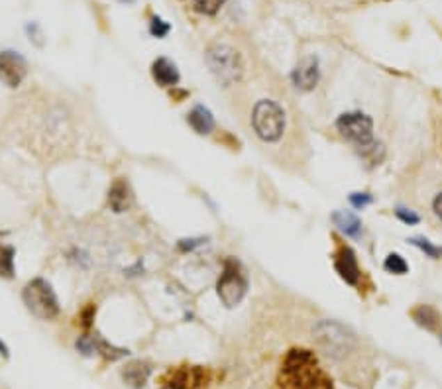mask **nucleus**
<instances>
[{
    "label": "nucleus",
    "mask_w": 442,
    "mask_h": 389,
    "mask_svg": "<svg viewBox=\"0 0 442 389\" xmlns=\"http://www.w3.org/2000/svg\"><path fill=\"white\" fill-rule=\"evenodd\" d=\"M18 120L20 142L38 155L54 158L75 146L73 122L61 102H26Z\"/></svg>",
    "instance_id": "f257e3e1"
},
{
    "label": "nucleus",
    "mask_w": 442,
    "mask_h": 389,
    "mask_svg": "<svg viewBox=\"0 0 442 389\" xmlns=\"http://www.w3.org/2000/svg\"><path fill=\"white\" fill-rule=\"evenodd\" d=\"M279 389H334L332 379L324 374L317 362V356L305 348H293L281 364Z\"/></svg>",
    "instance_id": "f03ea898"
},
{
    "label": "nucleus",
    "mask_w": 442,
    "mask_h": 389,
    "mask_svg": "<svg viewBox=\"0 0 442 389\" xmlns=\"http://www.w3.org/2000/svg\"><path fill=\"white\" fill-rule=\"evenodd\" d=\"M315 342L334 362L350 358L356 350V336L336 321H321L313 328Z\"/></svg>",
    "instance_id": "7ed1b4c3"
},
{
    "label": "nucleus",
    "mask_w": 442,
    "mask_h": 389,
    "mask_svg": "<svg viewBox=\"0 0 442 389\" xmlns=\"http://www.w3.org/2000/svg\"><path fill=\"white\" fill-rule=\"evenodd\" d=\"M207 63L212 75L224 86H230L242 79L244 63L240 54L226 43H212L207 49Z\"/></svg>",
    "instance_id": "20e7f679"
},
{
    "label": "nucleus",
    "mask_w": 442,
    "mask_h": 389,
    "mask_svg": "<svg viewBox=\"0 0 442 389\" xmlns=\"http://www.w3.org/2000/svg\"><path fill=\"white\" fill-rule=\"evenodd\" d=\"M24 305L28 307V311L42 319V321H52L59 314V303L52 285L44 280H32L22 291Z\"/></svg>",
    "instance_id": "39448f33"
},
{
    "label": "nucleus",
    "mask_w": 442,
    "mask_h": 389,
    "mask_svg": "<svg viewBox=\"0 0 442 389\" xmlns=\"http://www.w3.org/2000/svg\"><path fill=\"white\" fill-rule=\"evenodd\" d=\"M255 134L264 142H277L285 132V112L274 100H260L252 114Z\"/></svg>",
    "instance_id": "423d86ee"
},
{
    "label": "nucleus",
    "mask_w": 442,
    "mask_h": 389,
    "mask_svg": "<svg viewBox=\"0 0 442 389\" xmlns=\"http://www.w3.org/2000/svg\"><path fill=\"white\" fill-rule=\"evenodd\" d=\"M216 293L224 307H236L246 295V280L240 273L238 264H234L232 259H228L224 266L221 280L216 283Z\"/></svg>",
    "instance_id": "0eeeda50"
},
{
    "label": "nucleus",
    "mask_w": 442,
    "mask_h": 389,
    "mask_svg": "<svg viewBox=\"0 0 442 389\" xmlns=\"http://www.w3.org/2000/svg\"><path fill=\"white\" fill-rule=\"evenodd\" d=\"M336 128L346 140L354 142L358 148L374 142V122L368 114H362V112H346V114H342L336 122Z\"/></svg>",
    "instance_id": "6e6552de"
},
{
    "label": "nucleus",
    "mask_w": 442,
    "mask_h": 389,
    "mask_svg": "<svg viewBox=\"0 0 442 389\" xmlns=\"http://www.w3.org/2000/svg\"><path fill=\"white\" fill-rule=\"evenodd\" d=\"M28 73V65L24 61L22 55L16 52H2L0 54V81L10 89L22 85Z\"/></svg>",
    "instance_id": "1a4fd4ad"
},
{
    "label": "nucleus",
    "mask_w": 442,
    "mask_h": 389,
    "mask_svg": "<svg viewBox=\"0 0 442 389\" xmlns=\"http://www.w3.org/2000/svg\"><path fill=\"white\" fill-rule=\"evenodd\" d=\"M293 85L301 89V91H313L319 79H321V69H319V59L315 55H309L305 59H301L299 65L291 73Z\"/></svg>",
    "instance_id": "9d476101"
},
{
    "label": "nucleus",
    "mask_w": 442,
    "mask_h": 389,
    "mask_svg": "<svg viewBox=\"0 0 442 389\" xmlns=\"http://www.w3.org/2000/svg\"><path fill=\"white\" fill-rule=\"evenodd\" d=\"M334 268L340 273L346 283L350 285H358L360 281V268H358V261H356V254L352 252V248L344 246L340 248V252L336 254V259H334Z\"/></svg>",
    "instance_id": "9b49d317"
},
{
    "label": "nucleus",
    "mask_w": 442,
    "mask_h": 389,
    "mask_svg": "<svg viewBox=\"0 0 442 389\" xmlns=\"http://www.w3.org/2000/svg\"><path fill=\"white\" fill-rule=\"evenodd\" d=\"M152 376V366L144 360H134L122 367V379L132 389H142Z\"/></svg>",
    "instance_id": "f8f14e48"
},
{
    "label": "nucleus",
    "mask_w": 442,
    "mask_h": 389,
    "mask_svg": "<svg viewBox=\"0 0 442 389\" xmlns=\"http://www.w3.org/2000/svg\"><path fill=\"white\" fill-rule=\"evenodd\" d=\"M134 203V194L126 179H116L109 191V206L114 213H126Z\"/></svg>",
    "instance_id": "ddd939ff"
},
{
    "label": "nucleus",
    "mask_w": 442,
    "mask_h": 389,
    "mask_svg": "<svg viewBox=\"0 0 442 389\" xmlns=\"http://www.w3.org/2000/svg\"><path fill=\"white\" fill-rule=\"evenodd\" d=\"M207 381V369L205 367H183L177 369L171 376V383L177 389H197Z\"/></svg>",
    "instance_id": "4468645a"
},
{
    "label": "nucleus",
    "mask_w": 442,
    "mask_h": 389,
    "mask_svg": "<svg viewBox=\"0 0 442 389\" xmlns=\"http://www.w3.org/2000/svg\"><path fill=\"white\" fill-rule=\"evenodd\" d=\"M152 75H154L155 83L161 86H173L179 83V71H177L175 63H171L166 57L155 59L152 65Z\"/></svg>",
    "instance_id": "2eb2a0df"
},
{
    "label": "nucleus",
    "mask_w": 442,
    "mask_h": 389,
    "mask_svg": "<svg viewBox=\"0 0 442 389\" xmlns=\"http://www.w3.org/2000/svg\"><path fill=\"white\" fill-rule=\"evenodd\" d=\"M189 124H191V128L195 130L197 134H210L212 128H214V119H212V114H210L209 108L205 107H195L191 110V114H189Z\"/></svg>",
    "instance_id": "dca6fc26"
},
{
    "label": "nucleus",
    "mask_w": 442,
    "mask_h": 389,
    "mask_svg": "<svg viewBox=\"0 0 442 389\" xmlns=\"http://www.w3.org/2000/svg\"><path fill=\"white\" fill-rule=\"evenodd\" d=\"M332 220L338 227V230H342L346 236H358L360 230H362L360 218L354 215V213H350V211H338V213H334Z\"/></svg>",
    "instance_id": "f3484780"
},
{
    "label": "nucleus",
    "mask_w": 442,
    "mask_h": 389,
    "mask_svg": "<svg viewBox=\"0 0 442 389\" xmlns=\"http://www.w3.org/2000/svg\"><path fill=\"white\" fill-rule=\"evenodd\" d=\"M413 319L417 321V324L425 326L427 330H436V328H439V323H441L439 313H436L432 307H429V305H420V307H417V309L413 311Z\"/></svg>",
    "instance_id": "a211bd4d"
},
{
    "label": "nucleus",
    "mask_w": 442,
    "mask_h": 389,
    "mask_svg": "<svg viewBox=\"0 0 442 389\" xmlns=\"http://www.w3.org/2000/svg\"><path fill=\"white\" fill-rule=\"evenodd\" d=\"M0 275L10 280L14 275V250L0 244Z\"/></svg>",
    "instance_id": "6ab92c4d"
},
{
    "label": "nucleus",
    "mask_w": 442,
    "mask_h": 389,
    "mask_svg": "<svg viewBox=\"0 0 442 389\" xmlns=\"http://www.w3.org/2000/svg\"><path fill=\"white\" fill-rule=\"evenodd\" d=\"M384 268H386V271H389V273H395V275H405V273L409 271L407 261L401 258L399 254H389V256L386 258Z\"/></svg>",
    "instance_id": "aec40b11"
},
{
    "label": "nucleus",
    "mask_w": 442,
    "mask_h": 389,
    "mask_svg": "<svg viewBox=\"0 0 442 389\" xmlns=\"http://www.w3.org/2000/svg\"><path fill=\"white\" fill-rule=\"evenodd\" d=\"M93 346H95L97 352H100L102 356L109 358V360H118V358L128 354V350H124V348H114V346L109 344V342H104V340H95Z\"/></svg>",
    "instance_id": "412c9836"
},
{
    "label": "nucleus",
    "mask_w": 442,
    "mask_h": 389,
    "mask_svg": "<svg viewBox=\"0 0 442 389\" xmlns=\"http://www.w3.org/2000/svg\"><path fill=\"white\" fill-rule=\"evenodd\" d=\"M224 2L226 0H195V10L200 12V14H207V16H214L216 12L221 10Z\"/></svg>",
    "instance_id": "4be33fe9"
},
{
    "label": "nucleus",
    "mask_w": 442,
    "mask_h": 389,
    "mask_svg": "<svg viewBox=\"0 0 442 389\" xmlns=\"http://www.w3.org/2000/svg\"><path fill=\"white\" fill-rule=\"evenodd\" d=\"M413 246H417L420 248L429 258H441L442 256V248L441 246H432L429 240H425V238H411L409 240Z\"/></svg>",
    "instance_id": "5701e85b"
},
{
    "label": "nucleus",
    "mask_w": 442,
    "mask_h": 389,
    "mask_svg": "<svg viewBox=\"0 0 442 389\" xmlns=\"http://www.w3.org/2000/svg\"><path fill=\"white\" fill-rule=\"evenodd\" d=\"M150 32L154 33L155 38H164V36L169 33V24L161 20V18H154L152 26H150Z\"/></svg>",
    "instance_id": "b1692460"
},
{
    "label": "nucleus",
    "mask_w": 442,
    "mask_h": 389,
    "mask_svg": "<svg viewBox=\"0 0 442 389\" xmlns=\"http://www.w3.org/2000/svg\"><path fill=\"white\" fill-rule=\"evenodd\" d=\"M395 215H397L399 220H403L405 224H417V222H419V215H415L413 211L403 208V206H399L397 211H395Z\"/></svg>",
    "instance_id": "393cba45"
},
{
    "label": "nucleus",
    "mask_w": 442,
    "mask_h": 389,
    "mask_svg": "<svg viewBox=\"0 0 442 389\" xmlns=\"http://www.w3.org/2000/svg\"><path fill=\"white\" fill-rule=\"evenodd\" d=\"M350 203H352L356 208H364L365 205L372 203V194L370 193H352L350 194Z\"/></svg>",
    "instance_id": "a878e982"
},
{
    "label": "nucleus",
    "mask_w": 442,
    "mask_h": 389,
    "mask_svg": "<svg viewBox=\"0 0 442 389\" xmlns=\"http://www.w3.org/2000/svg\"><path fill=\"white\" fill-rule=\"evenodd\" d=\"M432 206H434V213H436V215H439V218L442 220V193L436 194V199H434Z\"/></svg>",
    "instance_id": "bb28decb"
},
{
    "label": "nucleus",
    "mask_w": 442,
    "mask_h": 389,
    "mask_svg": "<svg viewBox=\"0 0 442 389\" xmlns=\"http://www.w3.org/2000/svg\"><path fill=\"white\" fill-rule=\"evenodd\" d=\"M0 354H4V356H8V348L4 346V342L0 340Z\"/></svg>",
    "instance_id": "cd10ccee"
},
{
    "label": "nucleus",
    "mask_w": 442,
    "mask_h": 389,
    "mask_svg": "<svg viewBox=\"0 0 442 389\" xmlns=\"http://www.w3.org/2000/svg\"><path fill=\"white\" fill-rule=\"evenodd\" d=\"M164 389H177V388H173V386H166V388Z\"/></svg>",
    "instance_id": "c85d7f7f"
},
{
    "label": "nucleus",
    "mask_w": 442,
    "mask_h": 389,
    "mask_svg": "<svg viewBox=\"0 0 442 389\" xmlns=\"http://www.w3.org/2000/svg\"><path fill=\"white\" fill-rule=\"evenodd\" d=\"M120 2H134V0H120Z\"/></svg>",
    "instance_id": "c756f323"
}]
</instances>
